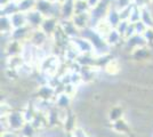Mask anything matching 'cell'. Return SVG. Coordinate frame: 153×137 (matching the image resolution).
Returning a JSON list of instances; mask_svg holds the SVG:
<instances>
[{"instance_id": "7402d4cb", "label": "cell", "mask_w": 153, "mask_h": 137, "mask_svg": "<svg viewBox=\"0 0 153 137\" xmlns=\"http://www.w3.org/2000/svg\"><path fill=\"white\" fill-rule=\"evenodd\" d=\"M129 24H130V22H129V21H121L115 29L118 30V32L120 33L122 37H125V34H126V31H127Z\"/></svg>"}, {"instance_id": "ac0fdd59", "label": "cell", "mask_w": 153, "mask_h": 137, "mask_svg": "<svg viewBox=\"0 0 153 137\" xmlns=\"http://www.w3.org/2000/svg\"><path fill=\"white\" fill-rule=\"evenodd\" d=\"M38 0H19V10L22 13H29L33 9H36Z\"/></svg>"}, {"instance_id": "4fadbf2b", "label": "cell", "mask_w": 153, "mask_h": 137, "mask_svg": "<svg viewBox=\"0 0 153 137\" xmlns=\"http://www.w3.org/2000/svg\"><path fill=\"white\" fill-rule=\"evenodd\" d=\"M10 17V22L14 29H19V27H24L27 25V20H26V14L22 12H17L14 14Z\"/></svg>"}, {"instance_id": "7c38bea8", "label": "cell", "mask_w": 153, "mask_h": 137, "mask_svg": "<svg viewBox=\"0 0 153 137\" xmlns=\"http://www.w3.org/2000/svg\"><path fill=\"white\" fill-rule=\"evenodd\" d=\"M105 20H106V22L110 24L111 27L115 29V27L118 26V24L121 22V17H120V12H119V9L115 6L110 7L108 14H106V16H105Z\"/></svg>"}, {"instance_id": "277c9868", "label": "cell", "mask_w": 153, "mask_h": 137, "mask_svg": "<svg viewBox=\"0 0 153 137\" xmlns=\"http://www.w3.org/2000/svg\"><path fill=\"white\" fill-rule=\"evenodd\" d=\"M26 20H27V26H30L32 30H38L45 20V15L37 9H33L31 12L26 13Z\"/></svg>"}, {"instance_id": "ba28073f", "label": "cell", "mask_w": 153, "mask_h": 137, "mask_svg": "<svg viewBox=\"0 0 153 137\" xmlns=\"http://www.w3.org/2000/svg\"><path fill=\"white\" fill-rule=\"evenodd\" d=\"M49 38L51 37H48L45 32H42L40 29H38V30H33L32 31L29 42L34 46V47H42L49 40Z\"/></svg>"}, {"instance_id": "e0dca14e", "label": "cell", "mask_w": 153, "mask_h": 137, "mask_svg": "<svg viewBox=\"0 0 153 137\" xmlns=\"http://www.w3.org/2000/svg\"><path fill=\"white\" fill-rule=\"evenodd\" d=\"M0 26H1V36H10L13 32L14 27L10 22L9 16H1L0 19Z\"/></svg>"}, {"instance_id": "4316f807", "label": "cell", "mask_w": 153, "mask_h": 137, "mask_svg": "<svg viewBox=\"0 0 153 137\" xmlns=\"http://www.w3.org/2000/svg\"><path fill=\"white\" fill-rule=\"evenodd\" d=\"M81 1H86V0H81Z\"/></svg>"}, {"instance_id": "d6986e66", "label": "cell", "mask_w": 153, "mask_h": 137, "mask_svg": "<svg viewBox=\"0 0 153 137\" xmlns=\"http://www.w3.org/2000/svg\"><path fill=\"white\" fill-rule=\"evenodd\" d=\"M89 12L90 8L86 1H81V0L74 1V14H88Z\"/></svg>"}, {"instance_id": "6da1fadb", "label": "cell", "mask_w": 153, "mask_h": 137, "mask_svg": "<svg viewBox=\"0 0 153 137\" xmlns=\"http://www.w3.org/2000/svg\"><path fill=\"white\" fill-rule=\"evenodd\" d=\"M5 118H6L9 130L16 131V133H19V130L23 128V126L26 124L22 110H13Z\"/></svg>"}, {"instance_id": "484cf974", "label": "cell", "mask_w": 153, "mask_h": 137, "mask_svg": "<svg viewBox=\"0 0 153 137\" xmlns=\"http://www.w3.org/2000/svg\"><path fill=\"white\" fill-rule=\"evenodd\" d=\"M12 0H0V5H1V7L5 6V5H7L8 2H10Z\"/></svg>"}, {"instance_id": "cb8c5ba5", "label": "cell", "mask_w": 153, "mask_h": 137, "mask_svg": "<svg viewBox=\"0 0 153 137\" xmlns=\"http://www.w3.org/2000/svg\"><path fill=\"white\" fill-rule=\"evenodd\" d=\"M86 2L89 6L90 9H94V8H96L97 6H100L102 4V0H86Z\"/></svg>"}, {"instance_id": "8992f818", "label": "cell", "mask_w": 153, "mask_h": 137, "mask_svg": "<svg viewBox=\"0 0 153 137\" xmlns=\"http://www.w3.org/2000/svg\"><path fill=\"white\" fill-rule=\"evenodd\" d=\"M59 27L69 39H73L80 36V31L73 24L72 20H59Z\"/></svg>"}, {"instance_id": "7a4b0ae2", "label": "cell", "mask_w": 153, "mask_h": 137, "mask_svg": "<svg viewBox=\"0 0 153 137\" xmlns=\"http://www.w3.org/2000/svg\"><path fill=\"white\" fill-rule=\"evenodd\" d=\"M72 45L76 48V50L80 53V55H86V54H95L94 46L88 39L83 38L81 36L76 37L73 39H71Z\"/></svg>"}, {"instance_id": "44dd1931", "label": "cell", "mask_w": 153, "mask_h": 137, "mask_svg": "<svg viewBox=\"0 0 153 137\" xmlns=\"http://www.w3.org/2000/svg\"><path fill=\"white\" fill-rule=\"evenodd\" d=\"M135 26V31H136V34H140V36H143L144 33L146 32V30L149 29L142 21H138L136 23H133Z\"/></svg>"}, {"instance_id": "603a6c76", "label": "cell", "mask_w": 153, "mask_h": 137, "mask_svg": "<svg viewBox=\"0 0 153 137\" xmlns=\"http://www.w3.org/2000/svg\"><path fill=\"white\" fill-rule=\"evenodd\" d=\"M134 5V0H115V5L114 6L120 10L122 8H126Z\"/></svg>"}, {"instance_id": "3957f363", "label": "cell", "mask_w": 153, "mask_h": 137, "mask_svg": "<svg viewBox=\"0 0 153 137\" xmlns=\"http://www.w3.org/2000/svg\"><path fill=\"white\" fill-rule=\"evenodd\" d=\"M54 106L56 109L61 110H70L73 104V97H71L70 95H68L66 93H59L56 94V96L54 98Z\"/></svg>"}, {"instance_id": "30bf717a", "label": "cell", "mask_w": 153, "mask_h": 137, "mask_svg": "<svg viewBox=\"0 0 153 137\" xmlns=\"http://www.w3.org/2000/svg\"><path fill=\"white\" fill-rule=\"evenodd\" d=\"M105 41L111 48H115L117 46H120L125 42V39L120 33L118 32L117 29H112L105 37Z\"/></svg>"}, {"instance_id": "9a60e30c", "label": "cell", "mask_w": 153, "mask_h": 137, "mask_svg": "<svg viewBox=\"0 0 153 137\" xmlns=\"http://www.w3.org/2000/svg\"><path fill=\"white\" fill-rule=\"evenodd\" d=\"M0 12H1V16H12V15L16 14L17 12H19L17 0H12L7 5L2 6L1 9H0Z\"/></svg>"}, {"instance_id": "52a82bcc", "label": "cell", "mask_w": 153, "mask_h": 137, "mask_svg": "<svg viewBox=\"0 0 153 137\" xmlns=\"http://www.w3.org/2000/svg\"><path fill=\"white\" fill-rule=\"evenodd\" d=\"M36 95L39 99H44V101H54V98L56 96V89L51 86L49 84L44 86H39L36 89Z\"/></svg>"}, {"instance_id": "5b68a950", "label": "cell", "mask_w": 153, "mask_h": 137, "mask_svg": "<svg viewBox=\"0 0 153 137\" xmlns=\"http://www.w3.org/2000/svg\"><path fill=\"white\" fill-rule=\"evenodd\" d=\"M59 27V19L56 17H45L42 24L40 26V30L45 32L48 37H53V34L57 31Z\"/></svg>"}, {"instance_id": "9c48e42d", "label": "cell", "mask_w": 153, "mask_h": 137, "mask_svg": "<svg viewBox=\"0 0 153 137\" xmlns=\"http://www.w3.org/2000/svg\"><path fill=\"white\" fill-rule=\"evenodd\" d=\"M73 24L78 27L79 31H82L87 27H90V17L88 14H74L71 19Z\"/></svg>"}, {"instance_id": "2e32d148", "label": "cell", "mask_w": 153, "mask_h": 137, "mask_svg": "<svg viewBox=\"0 0 153 137\" xmlns=\"http://www.w3.org/2000/svg\"><path fill=\"white\" fill-rule=\"evenodd\" d=\"M21 137H39V131L31 122H26L19 133Z\"/></svg>"}, {"instance_id": "5bb4252c", "label": "cell", "mask_w": 153, "mask_h": 137, "mask_svg": "<svg viewBox=\"0 0 153 137\" xmlns=\"http://www.w3.org/2000/svg\"><path fill=\"white\" fill-rule=\"evenodd\" d=\"M140 21L147 27H153V12L150 6L140 8Z\"/></svg>"}, {"instance_id": "d4e9b609", "label": "cell", "mask_w": 153, "mask_h": 137, "mask_svg": "<svg viewBox=\"0 0 153 137\" xmlns=\"http://www.w3.org/2000/svg\"><path fill=\"white\" fill-rule=\"evenodd\" d=\"M0 137H21V135H19V133H16V131L7 130V131L1 133V136Z\"/></svg>"}, {"instance_id": "ffe728a7", "label": "cell", "mask_w": 153, "mask_h": 137, "mask_svg": "<svg viewBox=\"0 0 153 137\" xmlns=\"http://www.w3.org/2000/svg\"><path fill=\"white\" fill-rule=\"evenodd\" d=\"M138 21H140V8L134 5L133 8H131L129 22H130V23H136V22H138Z\"/></svg>"}, {"instance_id": "8fae6325", "label": "cell", "mask_w": 153, "mask_h": 137, "mask_svg": "<svg viewBox=\"0 0 153 137\" xmlns=\"http://www.w3.org/2000/svg\"><path fill=\"white\" fill-rule=\"evenodd\" d=\"M125 109H123V105H112L110 109L108 110V121L112 124L114 121H118L122 118H125Z\"/></svg>"}]
</instances>
